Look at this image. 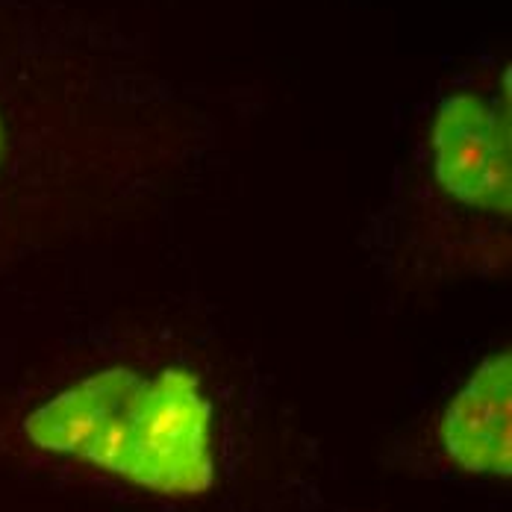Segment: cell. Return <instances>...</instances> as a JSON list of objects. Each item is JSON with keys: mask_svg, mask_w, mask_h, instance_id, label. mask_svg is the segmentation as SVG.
I'll return each mask as SVG.
<instances>
[{"mask_svg": "<svg viewBox=\"0 0 512 512\" xmlns=\"http://www.w3.org/2000/svg\"><path fill=\"white\" fill-rule=\"evenodd\" d=\"M512 357L492 354L442 415L439 439L448 460L468 474L510 477L512 468Z\"/></svg>", "mask_w": 512, "mask_h": 512, "instance_id": "obj_3", "label": "cell"}, {"mask_svg": "<svg viewBox=\"0 0 512 512\" xmlns=\"http://www.w3.org/2000/svg\"><path fill=\"white\" fill-rule=\"evenodd\" d=\"M418 186H430L454 230L507 242L510 224V71L489 92L465 86L436 103L415 151Z\"/></svg>", "mask_w": 512, "mask_h": 512, "instance_id": "obj_2", "label": "cell"}, {"mask_svg": "<svg viewBox=\"0 0 512 512\" xmlns=\"http://www.w3.org/2000/svg\"><path fill=\"white\" fill-rule=\"evenodd\" d=\"M6 159V124H3V115H0V165Z\"/></svg>", "mask_w": 512, "mask_h": 512, "instance_id": "obj_4", "label": "cell"}, {"mask_svg": "<svg viewBox=\"0 0 512 512\" xmlns=\"http://www.w3.org/2000/svg\"><path fill=\"white\" fill-rule=\"evenodd\" d=\"M24 433L156 495L195 498L215 483L212 404L183 368L98 371L30 412Z\"/></svg>", "mask_w": 512, "mask_h": 512, "instance_id": "obj_1", "label": "cell"}]
</instances>
